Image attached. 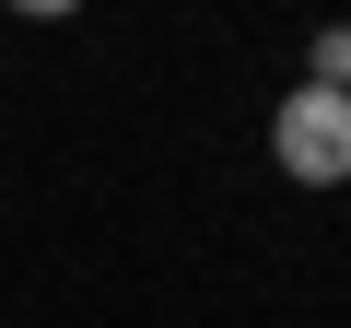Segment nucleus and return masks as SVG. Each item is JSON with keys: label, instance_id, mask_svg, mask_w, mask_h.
I'll use <instances>...</instances> for the list:
<instances>
[{"label": "nucleus", "instance_id": "f257e3e1", "mask_svg": "<svg viewBox=\"0 0 351 328\" xmlns=\"http://www.w3.org/2000/svg\"><path fill=\"white\" fill-rule=\"evenodd\" d=\"M269 164L293 188H351V94L339 82H293L269 106Z\"/></svg>", "mask_w": 351, "mask_h": 328}, {"label": "nucleus", "instance_id": "7ed1b4c3", "mask_svg": "<svg viewBox=\"0 0 351 328\" xmlns=\"http://www.w3.org/2000/svg\"><path fill=\"white\" fill-rule=\"evenodd\" d=\"M12 12H24V24H71L82 0H12Z\"/></svg>", "mask_w": 351, "mask_h": 328}, {"label": "nucleus", "instance_id": "f03ea898", "mask_svg": "<svg viewBox=\"0 0 351 328\" xmlns=\"http://www.w3.org/2000/svg\"><path fill=\"white\" fill-rule=\"evenodd\" d=\"M304 82H339V94H351V12L316 24V71H304Z\"/></svg>", "mask_w": 351, "mask_h": 328}]
</instances>
